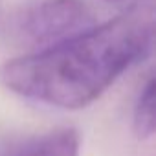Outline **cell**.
<instances>
[{
	"instance_id": "obj_2",
	"label": "cell",
	"mask_w": 156,
	"mask_h": 156,
	"mask_svg": "<svg viewBox=\"0 0 156 156\" xmlns=\"http://www.w3.org/2000/svg\"><path fill=\"white\" fill-rule=\"evenodd\" d=\"M92 26L83 0H33L15 15V33L35 46H51Z\"/></svg>"
},
{
	"instance_id": "obj_5",
	"label": "cell",
	"mask_w": 156,
	"mask_h": 156,
	"mask_svg": "<svg viewBox=\"0 0 156 156\" xmlns=\"http://www.w3.org/2000/svg\"><path fill=\"white\" fill-rule=\"evenodd\" d=\"M108 2H114V0H108Z\"/></svg>"
},
{
	"instance_id": "obj_4",
	"label": "cell",
	"mask_w": 156,
	"mask_h": 156,
	"mask_svg": "<svg viewBox=\"0 0 156 156\" xmlns=\"http://www.w3.org/2000/svg\"><path fill=\"white\" fill-rule=\"evenodd\" d=\"M154 79H149L138 98L134 108V130L138 138H151L154 134Z\"/></svg>"
},
{
	"instance_id": "obj_3",
	"label": "cell",
	"mask_w": 156,
	"mask_h": 156,
	"mask_svg": "<svg viewBox=\"0 0 156 156\" xmlns=\"http://www.w3.org/2000/svg\"><path fill=\"white\" fill-rule=\"evenodd\" d=\"M0 156H79V134L73 129H55L13 141L0 149Z\"/></svg>"
},
{
	"instance_id": "obj_1",
	"label": "cell",
	"mask_w": 156,
	"mask_h": 156,
	"mask_svg": "<svg viewBox=\"0 0 156 156\" xmlns=\"http://www.w3.org/2000/svg\"><path fill=\"white\" fill-rule=\"evenodd\" d=\"M154 0H136L114 19L90 26L41 51L0 64V83L13 94L59 108L94 103L154 41Z\"/></svg>"
}]
</instances>
